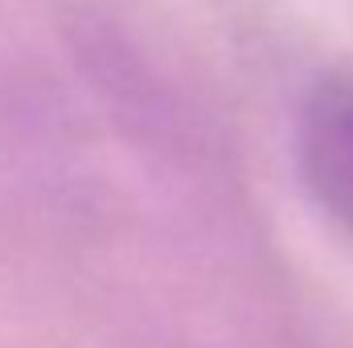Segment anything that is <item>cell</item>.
<instances>
[{
    "label": "cell",
    "mask_w": 353,
    "mask_h": 348,
    "mask_svg": "<svg viewBox=\"0 0 353 348\" xmlns=\"http://www.w3.org/2000/svg\"><path fill=\"white\" fill-rule=\"evenodd\" d=\"M296 160L312 201L353 234V83L329 78L300 115Z\"/></svg>",
    "instance_id": "1"
}]
</instances>
